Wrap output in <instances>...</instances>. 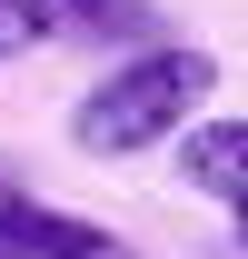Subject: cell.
Wrapping results in <instances>:
<instances>
[{"mask_svg":"<svg viewBox=\"0 0 248 259\" xmlns=\"http://www.w3.org/2000/svg\"><path fill=\"white\" fill-rule=\"evenodd\" d=\"M218 90V60L189 50V40H139L99 90H80L70 110V150L80 160H139V150H169Z\"/></svg>","mask_w":248,"mask_h":259,"instance_id":"6da1fadb","label":"cell"},{"mask_svg":"<svg viewBox=\"0 0 248 259\" xmlns=\"http://www.w3.org/2000/svg\"><path fill=\"white\" fill-rule=\"evenodd\" d=\"M0 239L30 249V259H139L119 229L80 220V209H50V199H30V190H0Z\"/></svg>","mask_w":248,"mask_h":259,"instance_id":"7a4b0ae2","label":"cell"},{"mask_svg":"<svg viewBox=\"0 0 248 259\" xmlns=\"http://www.w3.org/2000/svg\"><path fill=\"white\" fill-rule=\"evenodd\" d=\"M179 180L199 199H248V120H189L179 130Z\"/></svg>","mask_w":248,"mask_h":259,"instance_id":"3957f363","label":"cell"},{"mask_svg":"<svg viewBox=\"0 0 248 259\" xmlns=\"http://www.w3.org/2000/svg\"><path fill=\"white\" fill-rule=\"evenodd\" d=\"M60 10V30H119V40H149V0H50Z\"/></svg>","mask_w":248,"mask_h":259,"instance_id":"277c9868","label":"cell"},{"mask_svg":"<svg viewBox=\"0 0 248 259\" xmlns=\"http://www.w3.org/2000/svg\"><path fill=\"white\" fill-rule=\"evenodd\" d=\"M40 40H60V10L50 0H0V60L10 50H40Z\"/></svg>","mask_w":248,"mask_h":259,"instance_id":"5b68a950","label":"cell"},{"mask_svg":"<svg viewBox=\"0 0 248 259\" xmlns=\"http://www.w3.org/2000/svg\"><path fill=\"white\" fill-rule=\"evenodd\" d=\"M238 249H248V199H238Z\"/></svg>","mask_w":248,"mask_h":259,"instance_id":"8992f818","label":"cell"},{"mask_svg":"<svg viewBox=\"0 0 248 259\" xmlns=\"http://www.w3.org/2000/svg\"><path fill=\"white\" fill-rule=\"evenodd\" d=\"M0 259H30V249H10V239H0Z\"/></svg>","mask_w":248,"mask_h":259,"instance_id":"52a82bcc","label":"cell"}]
</instances>
